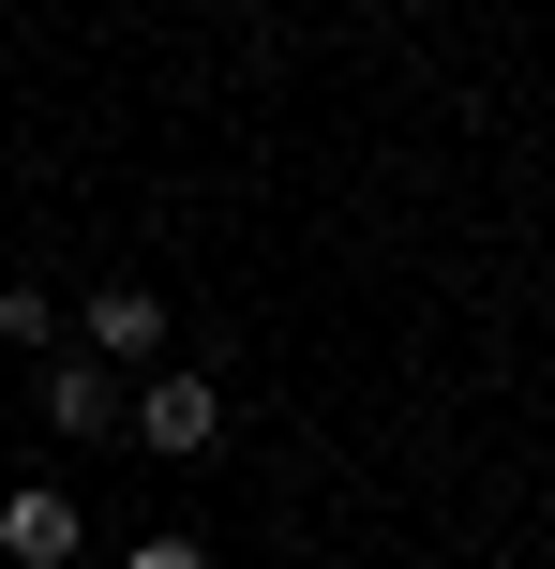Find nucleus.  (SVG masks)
I'll list each match as a JSON object with an SVG mask.
<instances>
[{"label":"nucleus","mask_w":555,"mask_h":569,"mask_svg":"<svg viewBox=\"0 0 555 569\" xmlns=\"http://www.w3.org/2000/svg\"><path fill=\"white\" fill-rule=\"evenodd\" d=\"M120 435H136L150 465H210V450H226V390H210V375H180V360H150V390L120 405Z\"/></svg>","instance_id":"f257e3e1"},{"label":"nucleus","mask_w":555,"mask_h":569,"mask_svg":"<svg viewBox=\"0 0 555 569\" xmlns=\"http://www.w3.org/2000/svg\"><path fill=\"white\" fill-rule=\"evenodd\" d=\"M60 345H76V360H106V375H150V360L180 345V315L150 300V284H90V300L60 315Z\"/></svg>","instance_id":"f03ea898"},{"label":"nucleus","mask_w":555,"mask_h":569,"mask_svg":"<svg viewBox=\"0 0 555 569\" xmlns=\"http://www.w3.org/2000/svg\"><path fill=\"white\" fill-rule=\"evenodd\" d=\"M76 555H90V525H76L60 480H16V495H0V569H76Z\"/></svg>","instance_id":"7ed1b4c3"},{"label":"nucleus","mask_w":555,"mask_h":569,"mask_svg":"<svg viewBox=\"0 0 555 569\" xmlns=\"http://www.w3.org/2000/svg\"><path fill=\"white\" fill-rule=\"evenodd\" d=\"M46 435H60V450H106V435H120V375L76 360V345H46Z\"/></svg>","instance_id":"20e7f679"},{"label":"nucleus","mask_w":555,"mask_h":569,"mask_svg":"<svg viewBox=\"0 0 555 569\" xmlns=\"http://www.w3.org/2000/svg\"><path fill=\"white\" fill-rule=\"evenodd\" d=\"M0 345H30V360L60 345V300H46V284H0Z\"/></svg>","instance_id":"39448f33"},{"label":"nucleus","mask_w":555,"mask_h":569,"mask_svg":"<svg viewBox=\"0 0 555 569\" xmlns=\"http://www.w3.org/2000/svg\"><path fill=\"white\" fill-rule=\"evenodd\" d=\"M120 569H210V540H180V525H166V540H136Z\"/></svg>","instance_id":"423d86ee"}]
</instances>
